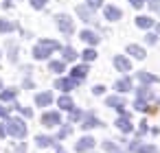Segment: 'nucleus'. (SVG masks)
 I'll return each instance as SVG.
<instances>
[{
    "instance_id": "nucleus-22",
    "label": "nucleus",
    "mask_w": 160,
    "mask_h": 153,
    "mask_svg": "<svg viewBox=\"0 0 160 153\" xmlns=\"http://www.w3.org/2000/svg\"><path fill=\"white\" fill-rule=\"evenodd\" d=\"M35 142H38L40 146H51L55 140H53V138H48V136H38V138H35Z\"/></svg>"
},
{
    "instance_id": "nucleus-34",
    "label": "nucleus",
    "mask_w": 160,
    "mask_h": 153,
    "mask_svg": "<svg viewBox=\"0 0 160 153\" xmlns=\"http://www.w3.org/2000/svg\"><path fill=\"white\" fill-rule=\"evenodd\" d=\"M149 7H151L153 11H160V0H151V2H149Z\"/></svg>"
},
{
    "instance_id": "nucleus-43",
    "label": "nucleus",
    "mask_w": 160,
    "mask_h": 153,
    "mask_svg": "<svg viewBox=\"0 0 160 153\" xmlns=\"http://www.w3.org/2000/svg\"><path fill=\"white\" fill-rule=\"evenodd\" d=\"M156 31H158V33H160V24H158V26H156Z\"/></svg>"
},
{
    "instance_id": "nucleus-11",
    "label": "nucleus",
    "mask_w": 160,
    "mask_h": 153,
    "mask_svg": "<svg viewBox=\"0 0 160 153\" xmlns=\"http://www.w3.org/2000/svg\"><path fill=\"white\" fill-rule=\"evenodd\" d=\"M77 16H81V20L83 22H92V18H94V13L90 11V7H77Z\"/></svg>"
},
{
    "instance_id": "nucleus-13",
    "label": "nucleus",
    "mask_w": 160,
    "mask_h": 153,
    "mask_svg": "<svg viewBox=\"0 0 160 153\" xmlns=\"http://www.w3.org/2000/svg\"><path fill=\"white\" fill-rule=\"evenodd\" d=\"M105 18L112 20V22H114V20H121V9H118V7H112V5L105 7Z\"/></svg>"
},
{
    "instance_id": "nucleus-18",
    "label": "nucleus",
    "mask_w": 160,
    "mask_h": 153,
    "mask_svg": "<svg viewBox=\"0 0 160 153\" xmlns=\"http://www.w3.org/2000/svg\"><path fill=\"white\" fill-rule=\"evenodd\" d=\"M57 105H59L62 109H72V107H75V103H72V98H70V96H59Z\"/></svg>"
},
{
    "instance_id": "nucleus-24",
    "label": "nucleus",
    "mask_w": 160,
    "mask_h": 153,
    "mask_svg": "<svg viewBox=\"0 0 160 153\" xmlns=\"http://www.w3.org/2000/svg\"><path fill=\"white\" fill-rule=\"evenodd\" d=\"M64 59H66V61H72V59H77V53H75V48L66 46V48H64Z\"/></svg>"
},
{
    "instance_id": "nucleus-1",
    "label": "nucleus",
    "mask_w": 160,
    "mask_h": 153,
    "mask_svg": "<svg viewBox=\"0 0 160 153\" xmlns=\"http://www.w3.org/2000/svg\"><path fill=\"white\" fill-rule=\"evenodd\" d=\"M57 48H59V42H55V40H42L33 48V57L35 59H46L51 55V50H57Z\"/></svg>"
},
{
    "instance_id": "nucleus-28",
    "label": "nucleus",
    "mask_w": 160,
    "mask_h": 153,
    "mask_svg": "<svg viewBox=\"0 0 160 153\" xmlns=\"http://www.w3.org/2000/svg\"><path fill=\"white\" fill-rule=\"evenodd\" d=\"M46 2L48 0H31V7L33 9H42V7H46Z\"/></svg>"
},
{
    "instance_id": "nucleus-4",
    "label": "nucleus",
    "mask_w": 160,
    "mask_h": 153,
    "mask_svg": "<svg viewBox=\"0 0 160 153\" xmlns=\"http://www.w3.org/2000/svg\"><path fill=\"white\" fill-rule=\"evenodd\" d=\"M59 122H62V118H59L57 112H46V114L42 116V125H44V127H55V125H59Z\"/></svg>"
},
{
    "instance_id": "nucleus-20",
    "label": "nucleus",
    "mask_w": 160,
    "mask_h": 153,
    "mask_svg": "<svg viewBox=\"0 0 160 153\" xmlns=\"http://www.w3.org/2000/svg\"><path fill=\"white\" fill-rule=\"evenodd\" d=\"M13 29H16L13 22H9V20H0V33H11Z\"/></svg>"
},
{
    "instance_id": "nucleus-21",
    "label": "nucleus",
    "mask_w": 160,
    "mask_h": 153,
    "mask_svg": "<svg viewBox=\"0 0 160 153\" xmlns=\"http://www.w3.org/2000/svg\"><path fill=\"white\" fill-rule=\"evenodd\" d=\"M134 151H138V153H158V149L151 146V144H138Z\"/></svg>"
},
{
    "instance_id": "nucleus-31",
    "label": "nucleus",
    "mask_w": 160,
    "mask_h": 153,
    "mask_svg": "<svg viewBox=\"0 0 160 153\" xmlns=\"http://www.w3.org/2000/svg\"><path fill=\"white\" fill-rule=\"evenodd\" d=\"M134 107H136L138 112H147V105H145V101H136V103H134Z\"/></svg>"
},
{
    "instance_id": "nucleus-41",
    "label": "nucleus",
    "mask_w": 160,
    "mask_h": 153,
    "mask_svg": "<svg viewBox=\"0 0 160 153\" xmlns=\"http://www.w3.org/2000/svg\"><path fill=\"white\" fill-rule=\"evenodd\" d=\"M5 133H7V131H5V125H0V138H2Z\"/></svg>"
},
{
    "instance_id": "nucleus-37",
    "label": "nucleus",
    "mask_w": 160,
    "mask_h": 153,
    "mask_svg": "<svg viewBox=\"0 0 160 153\" xmlns=\"http://www.w3.org/2000/svg\"><path fill=\"white\" fill-rule=\"evenodd\" d=\"M0 116H2V118H7V116H9V107L0 105Z\"/></svg>"
},
{
    "instance_id": "nucleus-14",
    "label": "nucleus",
    "mask_w": 160,
    "mask_h": 153,
    "mask_svg": "<svg viewBox=\"0 0 160 153\" xmlns=\"http://www.w3.org/2000/svg\"><path fill=\"white\" fill-rule=\"evenodd\" d=\"M86 74H88V66H75L72 68V79L75 81H81Z\"/></svg>"
},
{
    "instance_id": "nucleus-35",
    "label": "nucleus",
    "mask_w": 160,
    "mask_h": 153,
    "mask_svg": "<svg viewBox=\"0 0 160 153\" xmlns=\"http://www.w3.org/2000/svg\"><path fill=\"white\" fill-rule=\"evenodd\" d=\"M147 42H149V44H156V42H158V35H156V33H149V35H147Z\"/></svg>"
},
{
    "instance_id": "nucleus-5",
    "label": "nucleus",
    "mask_w": 160,
    "mask_h": 153,
    "mask_svg": "<svg viewBox=\"0 0 160 153\" xmlns=\"http://www.w3.org/2000/svg\"><path fill=\"white\" fill-rule=\"evenodd\" d=\"M94 146V138H90V136H83L77 144H75V149H77V153H83V151H90Z\"/></svg>"
},
{
    "instance_id": "nucleus-32",
    "label": "nucleus",
    "mask_w": 160,
    "mask_h": 153,
    "mask_svg": "<svg viewBox=\"0 0 160 153\" xmlns=\"http://www.w3.org/2000/svg\"><path fill=\"white\" fill-rule=\"evenodd\" d=\"M16 107H18V109H20V112H22V114H24L27 118H31V116H33V112H31L29 107H22V105H16Z\"/></svg>"
},
{
    "instance_id": "nucleus-9",
    "label": "nucleus",
    "mask_w": 160,
    "mask_h": 153,
    "mask_svg": "<svg viewBox=\"0 0 160 153\" xmlns=\"http://www.w3.org/2000/svg\"><path fill=\"white\" fill-rule=\"evenodd\" d=\"M35 103H38L40 107H46V105L53 103V94H51V92H42V94L35 96Z\"/></svg>"
},
{
    "instance_id": "nucleus-33",
    "label": "nucleus",
    "mask_w": 160,
    "mask_h": 153,
    "mask_svg": "<svg viewBox=\"0 0 160 153\" xmlns=\"http://www.w3.org/2000/svg\"><path fill=\"white\" fill-rule=\"evenodd\" d=\"M103 146H105V151H110V153H116V144H114V142H103Z\"/></svg>"
},
{
    "instance_id": "nucleus-19",
    "label": "nucleus",
    "mask_w": 160,
    "mask_h": 153,
    "mask_svg": "<svg viewBox=\"0 0 160 153\" xmlns=\"http://www.w3.org/2000/svg\"><path fill=\"white\" fill-rule=\"evenodd\" d=\"M99 125H101V122H99L94 116H86V120H83L81 127H83V129H92V127H99Z\"/></svg>"
},
{
    "instance_id": "nucleus-42",
    "label": "nucleus",
    "mask_w": 160,
    "mask_h": 153,
    "mask_svg": "<svg viewBox=\"0 0 160 153\" xmlns=\"http://www.w3.org/2000/svg\"><path fill=\"white\" fill-rule=\"evenodd\" d=\"M55 153H66V151H64V149H59V146H57V151H55Z\"/></svg>"
},
{
    "instance_id": "nucleus-8",
    "label": "nucleus",
    "mask_w": 160,
    "mask_h": 153,
    "mask_svg": "<svg viewBox=\"0 0 160 153\" xmlns=\"http://www.w3.org/2000/svg\"><path fill=\"white\" fill-rule=\"evenodd\" d=\"M127 53L132 55V57H136V59H145V48L142 46H136V44H127Z\"/></svg>"
},
{
    "instance_id": "nucleus-15",
    "label": "nucleus",
    "mask_w": 160,
    "mask_h": 153,
    "mask_svg": "<svg viewBox=\"0 0 160 153\" xmlns=\"http://www.w3.org/2000/svg\"><path fill=\"white\" fill-rule=\"evenodd\" d=\"M81 40L88 42V44H99V35L92 33V31H81Z\"/></svg>"
},
{
    "instance_id": "nucleus-6",
    "label": "nucleus",
    "mask_w": 160,
    "mask_h": 153,
    "mask_svg": "<svg viewBox=\"0 0 160 153\" xmlns=\"http://www.w3.org/2000/svg\"><path fill=\"white\" fill-rule=\"evenodd\" d=\"M114 66H116V70H118V72H129V70H132L129 59H125L123 55H116V57H114Z\"/></svg>"
},
{
    "instance_id": "nucleus-3",
    "label": "nucleus",
    "mask_w": 160,
    "mask_h": 153,
    "mask_svg": "<svg viewBox=\"0 0 160 153\" xmlns=\"http://www.w3.org/2000/svg\"><path fill=\"white\" fill-rule=\"evenodd\" d=\"M57 29L62 31V33H72V20H70V16H57Z\"/></svg>"
},
{
    "instance_id": "nucleus-25",
    "label": "nucleus",
    "mask_w": 160,
    "mask_h": 153,
    "mask_svg": "<svg viewBox=\"0 0 160 153\" xmlns=\"http://www.w3.org/2000/svg\"><path fill=\"white\" fill-rule=\"evenodd\" d=\"M48 68H51V72H57V74H59V72H64L66 66H64V61H51Z\"/></svg>"
},
{
    "instance_id": "nucleus-36",
    "label": "nucleus",
    "mask_w": 160,
    "mask_h": 153,
    "mask_svg": "<svg viewBox=\"0 0 160 153\" xmlns=\"http://www.w3.org/2000/svg\"><path fill=\"white\" fill-rule=\"evenodd\" d=\"M132 2V7H136V9H140L142 5H145V0H129Z\"/></svg>"
},
{
    "instance_id": "nucleus-16",
    "label": "nucleus",
    "mask_w": 160,
    "mask_h": 153,
    "mask_svg": "<svg viewBox=\"0 0 160 153\" xmlns=\"http://www.w3.org/2000/svg\"><path fill=\"white\" fill-rule=\"evenodd\" d=\"M114 90H118V92H129V90H132V81H129V79H121V81L114 83Z\"/></svg>"
},
{
    "instance_id": "nucleus-27",
    "label": "nucleus",
    "mask_w": 160,
    "mask_h": 153,
    "mask_svg": "<svg viewBox=\"0 0 160 153\" xmlns=\"http://www.w3.org/2000/svg\"><path fill=\"white\" fill-rule=\"evenodd\" d=\"M86 61H92V59H97V50H92V48H88V50H83V55H81Z\"/></svg>"
},
{
    "instance_id": "nucleus-29",
    "label": "nucleus",
    "mask_w": 160,
    "mask_h": 153,
    "mask_svg": "<svg viewBox=\"0 0 160 153\" xmlns=\"http://www.w3.org/2000/svg\"><path fill=\"white\" fill-rule=\"evenodd\" d=\"M138 96H140V101H145V98H151V92H149L147 88H140V90H138Z\"/></svg>"
},
{
    "instance_id": "nucleus-44",
    "label": "nucleus",
    "mask_w": 160,
    "mask_h": 153,
    "mask_svg": "<svg viewBox=\"0 0 160 153\" xmlns=\"http://www.w3.org/2000/svg\"><path fill=\"white\" fill-rule=\"evenodd\" d=\"M0 88H2V81H0Z\"/></svg>"
},
{
    "instance_id": "nucleus-2",
    "label": "nucleus",
    "mask_w": 160,
    "mask_h": 153,
    "mask_svg": "<svg viewBox=\"0 0 160 153\" xmlns=\"http://www.w3.org/2000/svg\"><path fill=\"white\" fill-rule=\"evenodd\" d=\"M5 131L13 138H24L27 136V125L20 120V118H9L5 122Z\"/></svg>"
},
{
    "instance_id": "nucleus-38",
    "label": "nucleus",
    "mask_w": 160,
    "mask_h": 153,
    "mask_svg": "<svg viewBox=\"0 0 160 153\" xmlns=\"http://www.w3.org/2000/svg\"><path fill=\"white\" fill-rule=\"evenodd\" d=\"M92 92H94V94H103V92H105V88H103V85H94V88H92Z\"/></svg>"
},
{
    "instance_id": "nucleus-39",
    "label": "nucleus",
    "mask_w": 160,
    "mask_h": 153,
    "mask_svg": "<svg viewBox=\"0 0 160 153\" xmlns=\"http://www.w3.org/2000/svg\"><path fill=\"white\" fill-rule=\"evenodd\" d=\"M77 118H81V112H75V109H70V120H77Z\"/></svg>"
},
{
    "instance_id": "nucleus-40",
    "label": "nucleus",
    "mask_w": 160,
    "mask_h": 153,
    "mask_svg": "<svg viewBox=\"0 0 160 153\" xmlns=\"http://www.w3.org/2000/svg\"><path fill=\"white\" fill-rule=\"evenodd\" d=\"M68 131H70V127H64V129L59 131V136H57V138H59V140H62V138H66V136H68Z\"/></svg>"
},
{
    "instance_id": "nucleus-26",
    "label": "nucleus",
    "mask_w": 160,
    "mask_h": 153,
    "mask_svg": "<svg viewBox=\"0 0 160 153\" xmlns=\"http://www.w3.org/2000/svg\"><path fill=\"white\" fill-rule=\"evenodd\" d=\"M138 79H140L142 83H156V81H158L153 74H147V72H140V74H138Z\"/></svg>"
},
{
    "instance_id": "nucleus-30",
    "label": "nucleus",
    "mask_w": 160,
    "mask_h": 153,
    "mask_svg": "<svg viewBox=\"0 0 160 153\" xmlns=\"http://www.w3.org/2000/svg\"><path fill=\"white\" fill-rule=\"evenodd\" d=\"M101 5H103V0H88V7H90L92 11H94V9H99Z\"/></svg>"
},
{
    "instance_id": "nucleus-23",
    "label": "nucleus",
    "mask_w": 160,
    "mask_h": 153,
    "mask_svg": "<svg viewBox=\"0 0 160 153\" xmlns=\"http://www.w3.org/2000/svg\"><path fill=\"white\" fill-rule=\"evenodd\" d=\"M16 90H5V92H0V101H13L16 98Z\"/></svg>"
},
{
    "instance_id": "nucleus-17",
    "label": "nucleus",
    "mask_w": 160,
    "mask_h": 153,
    "mask_svg": "<svg viewBox=\"0 0 160 153\" xmlns=\"http://www.w3.org/2000/svg\"><path fill=\"white\" fill-rule=\"evenodd\" d=\"M136 26H138V29H151V26H153V20L140 16V18H136Z\"/></svg>"
},
{
    "instance_id": "nucleus-10",
    "label": "nucleus",
    "mask_w": 160,
    "mask_h": 153,
    "mask_svg": "<svg viewBox=\"0 0 160 153\" xmlns=\"http://www.w3.org/2000/svg\"><path fill=\"white\" fill-rule=\"evenodd\" d=\"M116 127H118L121 131H125V133H127V131H132V118L123 114V116H121V118L116 120Z\"/></svg>"
},
{
    "instance_id": "nucleus-12",
    "label": "nucleus",
    "mask_w": 160,
    "mask_h": 153,
    "mask_svg": "<svg viewBox=\"0 0 160 153\" xmlns=\"http://www.w3.org/2000/svg\"><path fill=\"white\" fill-rule=\"evenodd\" d=\"M108 105H110V107H114V109H118L121 114L125 112V101H123V98H118V96H110V98H108Z\"/></svg>"
},
{
    "instance_id": "nucleus-7",
    "label": "nucleus",
    "mask_w": 160,
    "mask_h": 153,
    "mask_svg": "<svg viewBox=\"0 0 160 153\" xmlns=\"http://www.w3.org/2000/svg\"><path fill=\"white\" fill-rule=\"evenodd\" d=\"M75 85H77L75 79H57L55 81V88L62 90V92H70V90H75Z\"/></svg>"
}]
</instances>
